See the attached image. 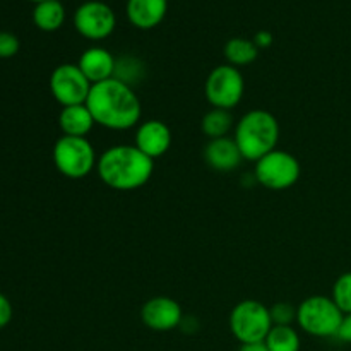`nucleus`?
I'll use <instances>...</instances> for the list:
<instances>
[{
    "label": "nucleus",
    "mask_w": 351,
    "mask_h": 351,
    "mask_svg": "<svg viewBox=\"0 0 351 351\" xmlns=\"http://www.w3.org/2000/svg\"><path fill=\"white\" fill-rule=\"evenodd\" d=\"M134 146L143 151L151 160L163 156L171 146L170 127L161 120H146L137 127Z\"/></svg>",
    "instance_id": "f8f14e48"
},
{
    "label": "nucleus",
    "mask_w": 351,
    "mask_h": 351,
    "mask_svg": "<svg viewBox=\"0 0 351 351\" xmlns=\"http://www.w3.org/2000/svg\"><path fill=\"white\" fill-rule=\"evenodd\" d=\"M182 319V307L170 297H154L141 308V321L151 331H173L175 328H180Z\"/></svg>",
    "instance_id": "9b49d317"
},
{
    "label": "nucleus",
    "mask_w": 351,
    "mask_h": 351,
    "mask_svg": "<svg viewBox=\"0 0 351 351\" xmlns=\"http://www.w3.org/2000/svg\"><path fill=\"white\" fill-rule=\"evenodd\" d=\"M235 127V119H233L230 110L223 108H213L202 117L201 129L204 136L211 139H221V137H228L232 129Z\"/></svg>",
    "instance_id": "f3484780"
},
{
    "label": "nucleus",
    "mask_w": 351,
    "mask_h": 351,
    "mask_svg": "<svg viewBox=\"0 0 351 351\" xmlns=\"http://www.w3.org/2000/svg\"><path fill=\"white\" fill-rule=\"evenodd\" d=\"M51 156L57 170L71 180L88 177L98 165L95 147L86 137L62 136L55 143Z\"/></svg>",
    "instance_id": "39448f33"
},
{
    "label": "nucleus",
    "mask_w": 351,
    "mask_h": 351,
    "mask_svg": "<svg viewBox=\"0 0 351 351\" xmlns=\"http://www.w3.org/2000/svg\"><path fill=\"white\" fill-rule=\"evenodd\" d=\"M269 314L273 326H291V322L297 321V308H293V305L290 304H285V302L274 304L269 308Z\"/></svg>",
    "instance_id": "4be33fe9"
},
{
    "label": "nucleus",
    "mask_w": 351,
    "mask_h": 351,
    "mask_svg": "<svg viewBox=\"0 0 351 351\" xmlns=\"http://www.w3.org/2000/svg\"><path fill=\"white\" fill-rule=\"evenodd\" d=\"M117 24L112 7L99 0H89L77 7L74 14V26L81 36L88 40H105L113 33Z\"/></svg>",
    "instance_id": "9d476101"
},
{
    "label": "nucleus",
    "mask_w": 351,
    "mask_h": 351,
    "mask_svg": "<svg viewBox=\"0 0 351 351\" xmlns=\"http://www.w3.org/2000/svg\"><path fill=\"white\" fill-rule=\"evenodd\" d=\"M254 43L257 45V48H267L273 45V34L269 31H259V33L254 36Z\"/></svg>",
    "instance_id": "bb28decb"
},
{
    "label": "nucleus",
    "mask_w": 351,
    "mask_h": 351,
    "mask_svg": "<svg viewBox=\"0 0 351 351\" xmlns=\"http://www.w3.org/2000/svg\"><path fill=\"white\" fill-rule=\"evenodd\" d=\"M33 21L41 31H57L65 21V9L60 0H47L34 5Z\"/></svg>",
    "instance_id": "a211bd4d"
},
{
    "label": "nucleus",
    "mask_w": 351,
    "mask_h": 351,
    "mask_svg": "<svg viewBox=\"0 0 351 351\" xmlns=\"http://www.w3.org/2000/svg\"><path fill=\"white\" fill-rule=\"evenodd\" d=\"M243 91H245V81L242 72L230 64L215 67L206 79L204 93L213 108L232 112V108L242 101Z\"/></svg>",
    "instance_id": "6e6552de"
},
{
    "label": "nucleus",
    "mask_w": 351,
    "mask_h": 351,
    "mask_svg": "<svg viewBox=\"0 0 351 351\" xmlns=\"http://www.w3.org/2000/svg\"><path fill=\"white\" fill-rule=\"evenodd\" d=\"M86 106L95 122L110 130L132 129L143 113V106L132 86L117 77L93 84Z\"/></svg>",
    "instance_id": "f257e3e1"
},
{
    "label": "nucleus",
    "mask_w": 351,
    "mask_h": 351,
    "mask_svg": "<svg viewBox=\"0 0 351 351\" xmlns=\"http://www.w3.org/2000/svg\"><path fill=\"white\" fill-rule=\"evenodd\" d=\"M19 38L9 31H0V58H10L19 51Z\"/></svg>",
    "instance_id": "b1692460"
},
{
    "label": "nucleus",
    "mask_w": 351,
    "mask_h": 351,
    "mask_svg": "<svg viewBox=\"0 0 351 351\" xmlns=\"http://www.w3.org/2000/svg\"><path fill=\"white\" fill-rule=\"evenodd\" d=\"M77 65L82 71V74L89 79L91 84H98V82L108 81V79L115 77V57L101 47L88 48V50L81 55Z\"/></svg>",
    "instance_id": "ddd939ff"
},
{
    "label": "nucleus",
    "mask_w": 351,
    "mask_h": 351,
    "mask_svg": "<svg viewBox=\"0 0 351 351\" xmlns=\"http://www.w3.org/2000/svg\"><path fill=\"white\" fill-rule=\"evenodd\" d=\"M332 300L343 314H351V273H345L332 287Z\"/></svg>",
    "instance_id": "412c9836"
},
{
    "label": "nucleus",
    "mask_w": 351,
    "mask_h": 351,
    "mask_svg": "<svg viewBox=\"0 0 351 351\" xmlns=\"http://www.w3.org/2000/svg\"><path fill=\"white\" fill-rule=\"evenodd\" d=\"M343 312L335 300L324 295L305 298L297 308V322L302 331L315 338H336L343 321Z\"/></svg>",
    "instance_id": "20e7f679"
},
{
    "label": "nucleus",
    "mask_w": 351,
    "mask_h": 351,
    "mask_svg": "<svg viewBox=\"0 0 351 351\" xmlns=\"http://www.w3.org/2000/svg\"><path fill=\"white\" fill-rule=\"evenodd\" d=\"M31 2H36V3H40V2H47V0H31Z\"/></svg>",
    "instance_id": "c85d7f7f"
},
{
    "label": "nucleus",
    "mask_w": 351,
    "mask_h": 351,
    "mask_svg": "<svg viewBox=\"0 0 351 351\" xmlns=\"http://www.w3.org/2000/svg\"><path fill=\"white\" fill-rule=\"evenodd\" d=\"M139 72H143V67H141L139 60L130 57H123L120 60H117V67H115V77L123 81L125 79V74H130V82L139 79Z\"/></svg>",
    "instance_id": "5701e85b"
},
{
    "label": "nucleus",
    "mask_w": 351,
    "mask_h": 351,
    "mask_svg": "<svg viewBox=\"0 0 351 351\" xmlns=\"http://www.w3.org/2000/svg\"><path fill=\"white\" fill-rule=\"evenodd\" d=\"M239 351H269L267 346L263 343H249V345H242Z\"/></svg>",
    "instance_id": "cd10ccee"
},
{
    "label": "nucleus",
    "mask_w": 351,
    "mask_h": 351,
    "mask_svg": "<svg viewBox=\"0 0 351 351\" xmlns=\"http://www.w3.org/2000/svg\"><path fill=\"white\" fill-rule=\"evenodd\" d=\"M273 328L269 308L257 300H242L230 314V331L240 345L263 343Z\"/></svg>",
    "instance_id": "423d86ee"
},
{
    "label": "nucleus",
    "mask_w": 351,
    "mask_h": 351,
    "mask_svg": "<svg viewBox=\"0 0 351 351\" xmlns=\"http://www.w3.org/2000/svg\"><path fill=\"white\" fill-rule=\"evenodd\" d=\"M225 57L230 65L233 67H243L249 65L259 57V48L254 43V40H245V38H232L225 45Z\"/></svg>",
    "instance_id": "6ab92c4d"
},
{
    "label": "nucleus",
    "mask_w": 351,
    "mask_h": 351,
    "mask_svg": "<svg viewBox=\"0 0 351 351\" xmlns=\"http://www.w3.org/2000/svg\"><path fill=\"white\" fill-rule=\"evenodd\" d=\"M168 0H127V17L139 29H151L165 19Z\"/></svg>",
    "instance_id": "2eb2a0df"
},
{
    "label": "nucleus",
    "mask_w": 351,
    "mask_h": 351,
    "mask_svg": "<svg viewBox=\"0 0 351 351\" xmlns=\"http://www.w3.org/2000/svg\"><path fill=\"white\" fill-rule=\"evenodd\" d=\"M96 171L103 184L113 191H136L149 182L154 163L136 146L119 144L98 158Z\"/></svg>",
    "instance_id": "f03ea898"
},
{
    "label": "nucleus",
    "mask_w": 351,
    "mask_h": 351,
    "mask_svg": "<svg viewBox=\"0 0 351 351\" xmlns=\"http://www.w3.org/2000/svg\"><path fill=\"white\" fill-rule=\"evenodd\" d=\"M10 321H12V304L5 295L0 293V329L9 326Z\"/></svg>",
    "instance_id": "393cba45"
},
{
    "label": "nucleus",
    "mask_w": 351,
    "mask_h": 351,
    "mask_svg": "<svg viewBox=\"0 0 351 351\" xmlns=\"http://www.w3.org/2000/svg\"><path fill=\"white\" fill-rule=\"evenodd\" d=\"M254 177L269 191H287L300 178V163L293 154L274 149L256 161Z\"/></svg>",
    "instance_id": "0eeeda50"
},
{
    "label": "nucleus",
    "mask_w": 351,
    "mask_h": 351,
    "mask_svg": "<svg viewBox=\"0 0 351 351\" xmlns=\"http://www.w3.org/2000/svg\"><path fill=\"white\" fill-rule=\"evenodd\" d=\"M336 338H338L339 341L350 343V345H351V314L343 315L341 326H339Z\"/></svg>",
    "instance_id": "a878e982"
},
{
    "label": "nucleus",
    "mask_w": 351,
    "mask_h": 351,
    "mask_svg": "<svg viewBox=\"0 0 351 351\" xmlns=\"http://www.w3.org/2000/svg\"><path fill=\"white\" fill-rule=\"evenodd\" d=\"M95 119H93L89 108L84 105H72L64 106L58 115V125L64 136L72 137H86L91 129L95 127Z\"/></svg>",
    "instance_id": "dca6fc26"
},
{
    "label": "nucleus",
    "mask_w": 351,
    "mask_h": 351,
    "mask_svg": "<svg viewBox=\"0 0 351 351\" xmlns=\"http://www.w3.org/2000/svg\"><path fill=\"white\" fill-rule=\"evenodd\" d=\"M204 160L216 171H232L240 167L243 156L232 137L211 139L204 147Z\"/></svg>",
    "instance_id": "4468645a"
},
{
    "label": "nucleus",
    "mask_w": 351,
    "mask_h": 351,
    "mask_svg": "<svg viewBox=\"0 0 351 351\" xmlns=\"http://www.w3.org/2000/svg\"><path fill=\"white\" fill-rule=\"evenodd\" d=\"M264 345L269 351H300V336L291 326H273Z\"/></svg>",
    "instance_id": "aec40b11"
},
{
    "label": "nucleus",
    "mask_w": 351,
    "mask_h": 351,
    "mask_svg": "<svg viewBox=\"0 0 351 351\" xmlns=\"http://www.w3.org/2000/svg\"><path fill=\"white\" fill-rule=\"evenodd\" d=\"M93 84L82 74L77 64H62L53 69L50 75L51 96L62 106L84 105Z\"/></svg>",
    "instance_id": "1a4fd4ad"
},
{
    "label": "nucleus",
    "mask_w": 351,
    "mask_h": 351,
    "mask_svg": "<svg viewBox=\"0 0 351 351\" xmlns=\"http://www.w3.org/2000/svg\"><path fill=\"white\" fill-rule=\"evenodd\" d=\"M235 143L243 160L259 161L276 149L280 141V123L266 110H250L235 125Z\"/></svg>",
    "instance_id": "7ed1b4c3"
}]
</instances>
